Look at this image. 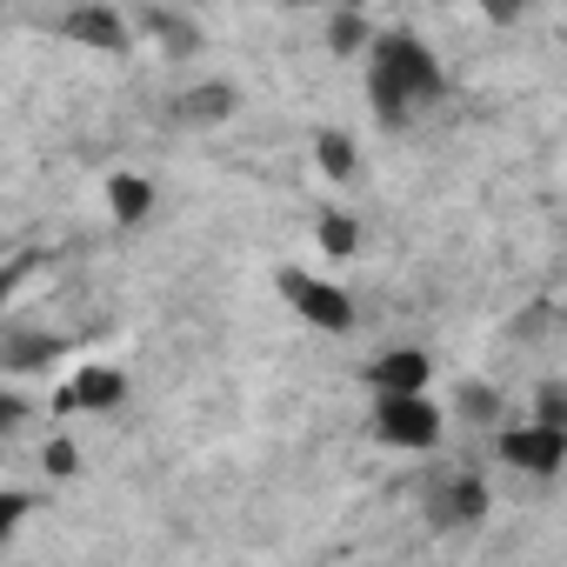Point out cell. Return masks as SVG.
Wrapping results in <instances>:
<instances>
[{
    "mask_svg": "<svg viewBox=\"0 0 567 567\" xmlns=\"http://www.w3.org/2000/svg\"><path fill=\"white\" fill-rule=\"evenodd\" d=\"M315 167H321L328 187H354V181H361V147H354V134L315 127Z\"/></svg>",
    "mask_w": 567,
    "mask_h": 567,
    "instance_id": "cell-9",
    "label": "cell"
},
{
    "mask_svg": "<svg viewBox=\"0 0 567 567\" xmlns=\"http://www.w3.org/2000/svg\"><path fill=\"white\" fill-rule=\"evenodd\" d=\"M107 214H114V227H141L154 214V181L147 174H107Z\"/></svg>",
    "mask_w": 567,
    "mask_h": 567,
    "instance_id": "cell-11",
    "label": "cell"
},
{
    "mask_svg": "<svg viewBox=\"0 0 567 567\" xmlns=\"http://www.w3.org/2000/svg\"><path fill=\"white\" fill-rule=\"evenodd\" d=\"M234 107H240L234 81H200V87H187V94H181V107H174V114H181L187 127H214V121H227Z\"/></svg>",
    "mask_w": 567,
    "mask_h": 567,
    "instance_id": "cell-10",
    "label": "cell"
},
{
    "mask_svg": "<svg viewBox=\"0 0 567 567\" xmlns=\"http://www.w3.org/2000/svg\"><path fill=\"white\" fill-rule=\"evenodd\" d=\"M274 288H280V301H288L315 334H354V295L341 288V280H321L308 267H280Z\"/></svg>",
    "mask_w": 567,
    "mask_h": 567,
    "instance_id": "cell-3",
    "label": "cell"
},
{
    "mask_svg": "<svg viewBox=\"0 0 567 567\" xmlns=\"http://www.w3.org/2000/svg\"><path fill=\"white\" fill-rule=\"evenodd\" d=\"M494 447L514 474H534V481H554L567 467V427H554V421H514V427H501Z\"/></svg>",
    "mask_w": 567,
    "mask_h": 567,
    "instance_id": "cell-4",
    "label": "cell"
},
{
    "mask_svg": "<svg viewBox=\"0 0 567 567\" xmlns=\"http://www.w3.org/2000/svg\"><path fill=\"white\" fill-rule=\"evenodd\" d=\"M527 421H554V427H567V388L560 381H540L534 388V414Z\"/></svg>",
    "mask_w": 567,
    "mask_h": 567,
    "instance_id": "cell-18",
    "label": "cell"
},
{
    "mask_svg": "<svg viewBox=\"0 0 567 567\" xmlns=\"http://www.w3.org/2000/svg\"><path fill=\"white\" fill-rule=\"evenodd\" d=\"M288 8H328V0H288Z\"/></svg>",
    "mask_w": 567,
    "mask_h": 567,
    "instance_id": "cell-22",
    "label": "cell"
},
{
    "mask_svg": "<svg viewBox=\"0 0 567 567\" xmlns=\"http://www.w3.org/2000/svg\"><path fill=\"white\" fill-rule=\"evenodd\" d=\"M487 507H494V494H487L481 474H447V481L427 494V527H441V534H467V527L487 520Z\"/></svg>",
    "mask_w": 567,
    "mask_h": 567,
    "instance_id": "cell-6",
    "label": "cell"
},
{
    "mask_svg": "<svg viewBox=\"0 0 567 567\" xmlns=\"http://www.w3.org/2000/svg\"><path fill=\"white\" fill-rule=\"evenodd\" d=\"M474 8H481V21H487V28H514V21L534 8V0H474Z\"/></svg>",
    "mask_w": 567,
    "mask_h": 567,
    "instance_id": "cell-19",
    "label": "cell"
},
{
    "mask_svg": "<svg viewBox=\"0 0 567 567\" xmlns=\"http://www.w3.org/2000/svg\"><path fill=\"white\" fill-rule=\"evenodd\" d=\"M315 240H321V254H328V260H354V254H361V240H368V227H361L348 207H321Z\"/></svg>",
    "mask_w": 567,
    "mask_h": 567,
    "instance_id": "cell-12",
    "label": "cell"
},
{
    "mask_svg": "<svg viewBox=\"0 0 567 567\" xmlns=\"http://www.w3.org/2000/svg\"><path fill=\"white\" fill-rule=\"evenodd\" d=\"M54 354H61V341H54V334H34V341L14 348V368H48Z\"/></svg>",
    "mask_w": 567,
    "mask_h": 567,
    "instance_id": "cell-20",
    "label": "cell"
},
{
    "mask_svg": "<svg viewBox=\"0 0 567 567\" xmlns=\"http://www.w3.org/2000/svg\"><path fill=\"white\" fill-rule=\"evenodd\" d=\"M441 101H447V74L421 34H374L368 41V107L388 134L414 127Z\"/></svg>",
    "mask_w": 567,
    "mask_h": 567,
    "instance_id": "cell-1",
    "label": "cell"
},
{
    "mask_svg": "<svg viewBox=\"0 0 567 567\" xmlns=\"http://www.w3.org/2000/svg\"><path fill=\"white\" fill-rule=\"evenodd\" d=\"M434 381V354L427 348H388L368 361V388L374 394H421Z\"/></svg>",
    "mask_w": 567,
    "mask_h": 567,
    "instance_id": "cell-7",
    "label": "cell"
},
{
    "mask_svg": "<svg viewBox=\"0 0 567 567\" xmlns=\"http://www.w3.org/2000/svg\"><path fill=\"white\" fill-rule=\"evenodd\" d=\"M121 401H127V374H121V368H101V361H87V368L74 374V388L61 394L68 414H114Z\"/></svg>",
    "mask_w": 567,
    "mask_h": 567,
    "instance_id": "cell-8",
    "label": "cell"
},
{
    "mask_svg": "<svg viewBox=\"0 0 567 567\" xmlns=\"http://www.w3.org/2000/svg\"><path fill=\"white\" fill-rule=\"evenodd\" d=\"M447 434V414L441 401L421 388V394H374V441L394 447V454H434Z\"/></svg>",
    "mask_w": 567,
    "mask_h": 567,
    "instance_id": "cell-2",
    "label": "cell"
},
{
    "mask_svg": "<svg viewBox=\"0 0 567 567\" xmlns=\"http://www.w3.org/2000/svg\"><path fill=\"white\" fill-rule=\"evenodd\" d=\"M41 474H48V481H74V474H81V447H74L68 434H54V441L41 447Z\"/></svg>",
    "mask_w": 567,
    "mask_h": 567,
    "instance_id": "cell-16",
    "label": "cell"
},
{
    "mask_svg": "<svg viewBox=\"0 0 567 567\" xmlns=\"http://www.w3.org/2000/svg\"><path fill=\"white\" fill-rule=\"evenodd\" d=\"M328 8H368V0H328Z\"/></svg>",
    "mask_w": 567,
    "mask_h": 567,
    "instance_id": "cell-23",
    "label": "cell"
},
{
    "mask_svg": "<svg viewBox=\"0 0 567 567\" xmlns=\"http://www.w3.org/2000/svg\"><path fill=\"white\" fill-rule=\"evenodd\" d=\"M61 41H74L87 54H127L134 48V21L121 8H107V0H81V8L61 14Z\"/></svg>",
    "mask_w": 567,
    "mask_h": 567,
    "instance_id": "cell-5",
    "label": "cell"
},
{
    "mask_svg": "<svg viewBox=\"0 0 567 567\" xmlns=\"http://www.w3.org/2000/svg\"><path fill=\"white\" fill-rule=\"evenodd\" d=\"M14 288H21V267H0V301H8Z\"/></svg>",
    "mask_w": 567,
    "mask_h": 567,
    "instance_id": "cell-21",
    "label": "cell"
},
{
    "mask_svg": "<svg viewBox=\"0 0 567 567\" xmlns=\"http://www.w3.org/2000/svg\"><path fill=\"white\" fill-rule=\"evenodd\" d=\"M454 408H461V421H474V427H494L507 401H501V388H494V381H461V388H454Z\"/></svg>",
    "mask_w": 567,
    "mask_h": 567,
    "instance_id": "cell-14",
    "label": "cell"
},
{
    "mask_svg": "<svg viewBox=\"0 0 567 567\" xmlns=\"http://www.w3.org/2000/svg\"><path fill=\"white\" fill-rule=\"evenodd\" d=\"M368 41H374L368 8H334V21H328V54H334V61H354V54H368Z\"/></svg>",
    "mask_w": 567,
    "mask_h": 567,
    "instance_id": "cell-13",
    "label": "cell"
},
{
    "mask_svg": "<svg viewBox=\"0 0 567 567\" xmlns=\"http://www.w3.org/2000/svg\"><path fill=\"white\" fill-rule=\"evenodd\" d=\"M28 514H34V494H28V487H0V547L21 534Z\"/></svg>",
    "mask_w": 567,
    "mask_h": 567,
    "instance_id": "cell-17",
    "label": "cell"
},
{
    "mask_svg": "<svg viewBox=\"0 0 567 567\" xmlns=\"http://www.w3.org/2000/svg\"><path fill=\"white\" fill-rule=\"evenodd\" d=\"M141 28H154V34H161V48H167L174 61H187V54L200 48L194 21H181V14H154V8H147V14H141Z\"/></svg>",
    "mask_w": 567,
    "mask_h": 567,
    "instance_id": "cell-15",
    "label": "cell"
}]
</instances>
